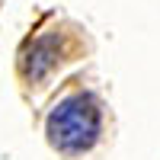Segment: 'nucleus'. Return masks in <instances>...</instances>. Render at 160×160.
Here are the masks:
<instances>
[{
    "instance_id": "obj_1",
    "label": "nucleus",
    "mask_w": 160,
    "mask_h": 160,
    "mask_svg": "<svg viewBox=\"0 0 160 160\" xmlns=\"http://www.w3.org/2000/svg\"><path fill=\"white\" fill-rule=\"evenodd\" d=\"M48 144L64 157H80L96 148L102 135V106L90 90H71L51 106L45 118Z\"/></svg>"
},
{
    "instance_id": "obj_2",
    "label": "nucleus",
    "mask_w": 160,
    "mask_h": 160,
    "mask_svg": "<svg viewBox=\"0 0 160 160\" xmlns=\"http://www.w3.org/2000/svg\"><path fill=\"white\" fill-rule=\"evenodd\" d=\"M68 55H71V48H68L64 32H45V35L32 38V42L22 48L19 74H22L26 83H42L61 61H68Z\"/></svg>"
}]
</instances>
